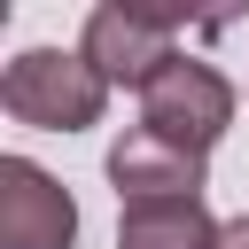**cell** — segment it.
<instances>
[{
  "label": "cell",
  "mask_w": 249,
  "mask_h": 249,
  "mask_svg": "<svg viewBox=\"0 0 249 249\" xmlns=\"http://www.w3.org/2000/svg\"><path fill=\"white\" fill-rule=\"evenodd\" d=\"M0 109L16 124H39V132H86L109 109V78L70 47H23L0 70Z\"/></svg>",
  "instance_id": "1"
},
{
  "label": "cell",
  "mask_w": 249,
  "mask_h": 249,
  "mask_svg": "<svg viewBox=\"0 0 249 249\" xmlns=\"http://www.w3.org/2000/svg\"><path fill=\"white\" fill-rule=\"evenodd\" d=\"M226 124H233V86H226L202 54H179V62L140 93V132H156L163 148H179V156H195V163L226 140Z\"/></svg>",
  "instance_id": "2"
},
{
  "label": "cell",
  "mask_w": 249,
  "mask_h": 249,
  "mask_svg": "<svg viewBox=\"0 0 249 249\" xmlns=\"http://www.w3.org/2000/svg\"><path fill=\"white\" fill-rule=\"evenodd\" d=\"M109 86H156L171 62H179V23L163 16H132V8H93L86 16V47H78Z\"/></svg>",
  "instance_id": "3"
},
{
  "label": "cell",
  "mask_w": 249,
  "mask_h": 249,
  "mask_svg": "<svg viewBox=\"0 0 249 249\" xmlns=\"http://www.w3.org/2000/svg\"><path fill=\"white\" fill-rule=\"evenodd\" d=\"M70 241H78L70 187L31 156H0V249H70Z\"/></svg>",
  "instance_id": "4"
},
{
  "label": "cell",
  "mask_w": 249,
  "mask_h": 249,
  "mask_svg": "<svg viewBox=\"0 0 249 249\" xmlns=\"http://www.w3.org/2000/svg\"><path fill=\"white\" fill-rule=\"evenodd\" d=\"M109 179H117V202H171V195H202V163L163 148L156 132H124L109 148Z\"/></svg>",
  "instance_id": "5"
},
{
  "label": "cell",
  "mask_w": 249,
  "mask_h": 249,
  "mask_svg": "<svg viewBox=\"0 0 249 249\" xmlns=\"http://www.w3.org/2000/svg\"><path fill=\"white\" fill-rule=\"evenodd\" d=\"M226 226L210 218L202 195H171V202H124L117 218V249H218Z\"/></svg>",
  "instance_id": "6"
},
{
  "label": "cell",
  "mask_w": 249,
  "mask_h": 249,
  "mask_svg": "<svg viewBox=\"0 0 249 249\" xmlns=\"http://www.w3.org/2000/svg\"><path fill=\"white\" fill-rule=\"evenodd\" d=\"M218 249H249V218H233V226H226V241H218Z\"/></svg>",
  "instance_id": "7"
}]
</instances>
